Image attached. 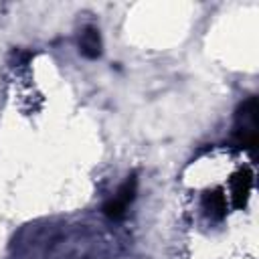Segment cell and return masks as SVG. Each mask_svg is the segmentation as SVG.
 I'll return each mask as SVG.
<instances>
[{
	"label": "cell",
	"mask_w": 259,
	"mask_h": 259,
	"mask_svg": "<svg viewBox=\"0 0 259 259\" xmlns=\"http://www.w3.org/2000/svg\"><path fill=\"white\" fill-rule=\"evenodd\" d=\"M136 184H138L136 176H130V178L119 186V190L113 194V198L105 202L103 212H105L109 219L117 221V219H121V217L125 214V210H127L130 202H132V200H134V196H136Z\"/></svg>",
	"instance_id": "6da1fadb"
},
{
	"label": "cell",
	"mask_w": 259,
	"mask_h": 259,
	"mask_svg": "<svg viewBox=\"0 0 259 259\" xmlns=\"http://www.w3.org/2000/svg\"><path fill=\"white\" fill-rule=\"evenodd\" d=\"M79 49L87 59H97L101 55V36L99 30L93 26H87L81 32V40H79Z\"/></svg>",
	"instance_id": "7a4b0ae2"
},
{
	"label": "cell",
	"mask_w": 259,
	"mask_h": 259,
	"mask_svg": "<svg viewBox=\"0 0 259 259\" xmlns=\"http://www.w3.org/2000/svg\"><path fill=\"white\" fill-rule=\"evenodd\" d=\"M202 204H204V208L208 210V214H212L214 219L225 217V196H223L221 192H210V194H206L204 200H202Z\"/></svg>",
	"instance_id": "3957f363"
},
{
	"label": "cell",
	"mask_w": 259,
	"mask_h": 259,
	"mask_svg": "<svg viewBox=\"0 0 259 259\" xmlns=\"http://www.w3.org/2000/svg\"><path fill=\"white\" fill-rule=\"evenodd\" d=\"M247 192H249V178L239 176V178L233 182V198H235V204H237V206L243 204Z\"/></svg>",
	"instance_id": "277c9868"
}]
</instances>
